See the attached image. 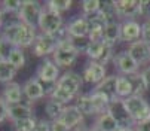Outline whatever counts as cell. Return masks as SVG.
<instances>
[{
  "label": "cell",
  "instance_id": "47",
  "mask_svg": "<svg viewBox=\"0 0 150 131\" xmlns=\"http://www.w3.org/2000/svg\"><path fill=\"white\" fill-rule=\"evenodd\" d=\"M119 131H137L135 127H129V128H120Z\"/></svg>",
  "mask_w": 150,
  "mask_h": 131
},
{
  "label": "cell",
  "instance_id": "26",
  "mask_svg": "<svg viewBox=\"0 0 150 131\" xmlns=\"http://www.w3.org/2000/svg\"><path fill=\"white\" fill-rule=\"evenodd\" d=\"M100 12L103 14L104 19L107 24H112V23H117V12H116V6L115 2H101V9Z\"/></svg>",
  "mask_w": 150,
  "mask_h": 131
},
{
  "label": "cell",
  "instance_id": "13",
  "mask_svg": "<svg viewBox=\"0 0 150 131\" xmlns=\"http://www.w3.org/2000/svg\"><path fill=\"white\" fill-rule=\"evenodd\" d=\"M82 78L85 82L88 83H100L103 82L107 76H105V66L100 64L98 61H89L83 69Z\"/></svg>",
  "mask_w": 150,
  "mask_h": 131
},
{
  "label": "cell",
  "instance_id": "4",
  "mask_svg": "<svg viewBox=\"0 0 150 131\" xmlns=\"http://www.w3.org/2000/svg\"><path fill=\"white\" fill-rule=\"evenodd\" d=\"M37 27H40L42 33L45 34H54L57 33L61 27H64L62 24V16L61 14H57L54 11H51L46 5L42 8V14H40V18H39V24Z\"/></svg>",
  "mask_w": 150,
  "mask_h": 131
},
{
  "label": "cell",
  "instance_id": "24",
  "mask_svg": "<svg viewBox=\"0 0 150 131\" xmlns=\"http://www.w3.org/2000/svg\"><path fill=\"white\" fill-rule=\"evenodd\" d=\"M134 95V85L129 76H117V97L125 100Z\"/></svg>",
  "mask_w": 150,
  "mask_h": 131
},
{
  "label": "cell",
  "instance_id": "20",
  "mask_svg": "<svg viewBox=\"0 0 150 131\" xmlns=\"http://www.w3.org/2000/svg\"><path fill=\"white\" fill-rule=\"evenodd\" d=\"M8 118L12 122H18V121H23V119L34 118V113H33V109L28 104L18 103V104L8 106Z\"/></svg>",
  "mask_w": 150,
  "mask_h": 131
},
{
  "label": "cell",
  "instance_id": "11",
  "mask_svg": "<svg viewBox=\"0 0 150 131\" xmlns=\"http://www.w3.org/2000/svg\"><path fill=\"white\" fill-rule=\"evenodd\" d=\"M55 85L58 86V88L67 91L69 94L76 97V94L79 93V90L82 88V85H83V78L79 73H76V72H67V73H64L58 79V82Z\"/></svg>",
  "mask_w": 150,
  "mask_h": 131
},
{
  "label": "cell",
  "instance_id": "45",
  "mask_svg": "<svg viewBox=\"0 0 150 131\" xmlns=\"http://www.w3.org/2000/svg\"><path fill=\"white\" fill-rule=\"evenodd\" d=\"M76 131H98L95 127L94 128H91V127H80V128H77Z\"/></svg>",
  "mask_w": 150,
  "mask_h": 131
},
{
  "label": "cell",
  "instance_id": "35",
  "mask_svg": "<svg viewBox=\"0 0 150 131\" xmlns=\"http://www.w3.org/2000/svg\"><path fill=\"white\" fill-rule=\"evenodd\" d=\"M2 6H3V12H9V14H13V12H19L21 6H23V2L21 0H5L2 2Z\"/></svg>",
  "mask_w": 150,
  "mask_h": 131
},
{
  "label": "cell",
  "instance_id": "40",
  "mask_svg": "<svg viewBox=\"0 0 150 131\" xmlns=\"http://www.w3.org/2000/svg\"><path fill=\"white\" fill-rule=\"evenodd\" d=\"M51 131H71L64 122H61L59 119L57 121H52V127H51Z\"/></svg>",
  "mask_w": 150,
  "mask_h": 131
},
{
  "label": "cell",
  "instance_id": "14",
  "mask_svg": "<svg viewBox=\"0 0 150 131\" xmlns=\"http://www.w3.org/2000/svg\"><path fill=\"white\" fill-rule=\"evenodd\" d=\"M70 37H88L89 34V23L85 16H74L66 26Z\"/></svg>",
  "mask_w": 150,
  "mask_h": 131
},
{
  "label": "cell",
  "instance_id": "29",
  "mask_svg": "<svg viewBox=\"0 0 150 131\" xmlns=\"http://www.w3.org/2000/svg\"><path fill=\"white\" fill-rule=\"evenodd\" d=\"M8 61L13 66L16 70L21 69V67H24V64H25V55H24L23 49H21V48H13L12 52H11V55H9V58H8Z\"/></svg>",
  "mask_w": 150,
  "mask_h": 131
},
{
  "label": "cell",
  "instance_id": "42",
  "mask_svg": "<svg viewBox=\"0 0 150 131\" xmlns=\"http://www.w3.org/2000/svg\"><path fill=\"white\" fill-rule=\"evenodd\" d=\"M141 15L150 19V2H147V0L141 2Z\"/></svg>",
  "mask_w": 150,
  "mask_h": 131
},
{
  "label": "cell",
  "instance_id": "17",
  "mask_svg": "<svg viewBox=\"0 0 150 131\" xmlns=\"http://www.w3.org/2000/svg\"><path fill=\"white\" fill-rule=\"evenodd\" d=\"M23 93H24V95L27 97L28 101L40 100L42 97L46 94L43 85H42V82H40L37 78H31V79H28V80L23 85Z\"/></svg>",
  "mask_w": 150,
  "mask_h": 131
},
{
  "label": "cell",
  "instance_id": "12",
  "mask_svg": "<svg viewBox=\"0 0 150 131\" xmlns=\"http://www.w3.org/2000/svg\"><path fill=\"white\" fill-rule=\"evenodd\" d=\"M115 6L119 18L132 19L141 15V2L138 0H116Z\"/></svg>",
  "mask_w": 150,
  "mask_h": 131
},
{
  "label": "cell",
  "instance_id": "2",
  "mask_svg": "<svg viewBox=\"0 0 150 131\" xmlns=\"http://www.w3.org/2000/svg\"><path fill=\"white\" fill-rule=\"evenodd\" d=\"M110 100L100 93H91L89 95H80L77 98V109L83 115H103L107 112Z\"/></svg>",
  "mask_w": 150,
  "mask_h": 131
},
{
  "label": "cell",
  "instance_id": "34",
  "mask_svg": "<svg viewBox=\"0 0 150 131\" xmlns=\"http://www.w3.org/2000/svg\"><path fill=\"white\" fill-rule=\"evenodd\" d=\"M36 122H37V121H36L34 118L13 122V131H34Z\"/></svg>",
  "mask_w": 150,
  "mask_h": 131
},
{
  "label": "cell",
  "instance_id": "37",
  "mask_svg": "<svg viewBox=\"0 0 150 131\" xmlns=\"http://www.w3.org/2000/svg\"><path fill=\"white\" fill-rule=\"evenodd\" d=\"M104 43H105V42H104ZM113 58H115L113 46H112V45H107V43H105L104 51H103V55H101V58L98 60V63H100V64H103V66H105L107 63H109L110 60H113Z\"/></svg>",
  "mask_w": 150,
  "mask_h": 131
},
{
  "label": "cell",
  "instance_id": "7",
  "mask_svg": "<svg viewBox=\"0 0 150 131\" xmlns=\"http://www.w3.org/2000/svg\"><path fill=\"white\" fill-rule=\"evenodd\" d=\"M107 112L113 116V119L119 124L120 128L135 127V122H134V119L131 118L129 112H128V109H126V106H125V101H123L122 98H116V100L110 101Z\"/></svg>",
  "mask_w": 150,
  "mask_h": 131
},
{
  "label": "cell",
  "instance_id": "1",
  "mask_svg": "<svg viewBox=\"0 0 150 131\" xmlns=\"http://www.w3.org/2000/svg\"><path fill=\"white\" fill-rule=\"evenodd\" d=\"M2 37L6 39L15 48L23 49V48L33 46L37 34H36V27H31V26L21 23V21H16V23H11L5 26L2 31Z\"/></svg>",
  "mask_w": 150,
  "mask_h": 131
},
{
  "label": "cell",
  "instance_id": "46",
  "mask_svg": "<svg viewBox=\"0 0 150 131\" xmlns=\"http://www.w3.org/2000/svg\"><path fill=\"white\" fill-rule=\"evenodd\" d=\"M3 14H5V12H3V9H0V28H2V27H3V24H5V19H3V16H5V15H3Z\"/></svg>",
  "mask_w": 150,
  "mask_h": 131
},
{
  "label": "cell",
  "instance_id": "6",
  "mask_svg": "<svg viewBox=\"0 0 150 131\" xmlns=\"http://www.w3.org/2000/svg\"><path fill=\"white\" fill-rule=\"evenodd\" d=\"M42 8L43 6L37 0H25V2H23V6H21L18 12V21H21V23H24L27 26L36 27L39 24Z\"/></svg>",
  "mask_w": 150,
  "mask_h": 131
},
{
  "label": "cell",
  "instance_id": "21",
  "mask_svg": "<svg viewBox=\"0 0 150 131\" xmlns=\"http://www.w3.org/2000/svg\"><path fill=\"white\" fill-rule=\"evenodd\" d=\"M122 40L123 42H137L141 40V26L134 19H126L122 23Z\"/></svg>",
  "mask_w": 150,
  "mask_h": 131
},
{
  "label": "cell",
  "instance_id": "43",
  "mask_svg": "<svg viewBox=\"0 0 150 131\" xmlns=\"http://www.w3.org/2000/svg\"><path fill=\"white\" fill-rule=\"evenodd\" d=\"M141 76H143V79H144V82H146L147 90H150V66H147V67L143 70Z\"/></svg>",
  "mask_w": 150,
  "mask_h": 131
},
{
  "label": "cell",
  "instance_id": "36",
  "mask_svg": "<svg viewBox=\"0 0 150 131\" xmlns=\"http://www.w3.org/2000/svg\"><path fill=\"white\" fill-rule=\"evenodd\" d=\"M13 48H15L13 45H11L6 39L0 36V60H8Z\"/></svg>",
  "mask_w": 150,
  "mask_h": 131
},
{
  "label": "cell",
  "instance_id": "32",
  "mask_svg": "<svg viewBox=\"0 0 150 131\" xmlns=\"http://www.w3.org/2000/svg\"><path fill=\"white\" fill-rule=\"evenodd\" d=\"M100 9H101V2H98V0H85V2H82V12L85 14V16L94 15Z\"/></svg>",
  "mask_w": 150,
  "mask_h": 131
},
{
  "label": "cell",
  "instance_id": "31",
  "mask_svg": "<svg viewBox=\"0 0 150 131\" xmlns=\"http://www.w3.org/2000/svg\"><path fill=\"white\" fill-rule=\"evenodd\" d=\"M129 79L134 85V95H141L143 97V94L147 91V86H146V82H144L143 76L135 73V75H131Z\"/></svg>",
  "mask_w": 150,
  "mask_h": 131
},
{
  "label": "cell",
  "instance_id": "39",
  "mask_svg": "<svg viewBox=\"0 0 150 131\" xmlns=\"http://www.w3.org/2000/svg\"><path fill=\"white\" fill-rule=\"evenodd\" d=\"M51 127H52V121H48V119H40L36 122V127H34V131H51Z\"/></svg>",
  "mask_w": 150,
  "mask_h": 131
},
{
  "label": "cell",
  "instance_id": "27",
  "mask_svg": "<svg viewBox=\"0 0 150 131\" xmlns=\"http://www.w3.org/2000/svg\"><path fill=\"white\" fill-rule=\"evenodd\" d=\"M62 110H64V104H61V103H58V101H55L52 98H49L46 101V104H45V112H46V115H48V118L51 121L59 119Z\"/></svg>",
  "mask_w": 150,
  "mask_h": 131
},
{
  "label": "cell",
  "instance_id": "3",
  "mask_svg": "<svg viewBox=\"0 0 150 131\" xmlns=\"http://www.w3.org/2000/svg\"><path fill=\"white\" fill-rule=\"evenodd\" d=\"M125 106L129 112L131 118L134 119L135 125L143 124L150 119V104L141 95H131L123 100Z\"/></svg>",
  "mask_w": 150,
  "mask_h": 131
},
{
  "label": "cell",
  "instance_id": "48",
  "mask_svg": "<svg viewBox=\"0 0 150 131\" xmlns=\"http://www.w3.org/2000/svg\"><path fill=\"white\" fill-rule=\"evenodd\" d=\"M0 36H2V33H0Z\"/></svg>",
  "mask_w": 150,
  "mask_h": 131
},
{
  "label": "cell",
  "instance_id": "22",
  "mask_svg": "<svg viewBox=\"0 0 150 131\" xmlns=\"http://www.w3.org/2000/svg\"><path fill=\"white\" fill-rule=\"evenodd\" d=\"M119 40H122V24L120 23L107 24L104 28V42L107 45L115 46Z\"/></svg>",
  "mask_w": 150,
  "mask_h": 131
},
{
  "label": "cell",
  "instance_id": "30",
  "mask_svg": "<svg viewBox=\"0 0 150 131\" xmlns=\"http://www.w3.org/2000/svg\"><path fill=\"white\" fill-rule=\"evenodd\" d=\"M71 3H73L71 0H49V2H46L45 5L51 11H54L57 14H62V12H66V11H69L71 8Z\"/></svg>",
  "mask_w": 150,
  "mask_h": 131
},
{
  "label": "cell",
  "instance_id": "15",
  "mask_svg": "<svg viewBox=\"0 0 150 131\" xmlns=\"http://www.w3.org/2000/svg\"><path fill=\"white\" fill-rule=\"evenodd\" d=\"M94 93H100V94L105 95L110 101L119 98L117 97V76L116 75L107 76L103 82H100L94 88Z\"/></svg>",
  "mask_w": 150,
  "mask_h": 131
},
{
  "label": "cell",
  "instance_id": "10",
  "mask_svg": "<svg viewBox=\"0 0 150 131\" xmlns=\"http://www.w3.org/2000/svg\"><path fill=\"white\" fill-rule=\"evenodd\" d=\"M113 63H115V67L123 75V76H131V75H135L138 72V67L140 66L135 63V60L129 55L128 51H120L115 55L113 58Z\"/></svg>",
  "mask_w": 150,
  "mask_h": 131
},
{
  "label": "cell",
  "instance_id": "5",
  "mask_svg": "<svg viewBox=\"0 0 150 131\" xmlns=\"http://www.w3.org/2000/svg\"><path fill=\"white\" fill-rule=\"evenodd\" d=\"M77 55L79 52L73 48V45L70 43V39H69V40L58 43L55 52L52 54V61L57 63L58 67H69V66H71L76 61Z\"/></svg>",
  "mask_w": 150,
  "mask_h": 131
},
{
  "label": "cell",
  "instance_id": "18",
  "mask_svg": "<svg viewBox=\"0 0 150 131\" xmlns=\"http://www.w3.org/2000/svg\"><path fill=\"white\" fill-rule=\"evenodd\" d=\"M59 121L64 122L70 130L79 127V124L83 122V113L77 109V106H64V110L59 116Z\"/></svg>",
  "mask_w": 150,
  "mask_h": 131
},
{
  "label": "cell",
  "instance_id": "9",
  "mask_svg": "<svg viewBox=\"0 0 150 131\" xmlns=\"http://www.w3.org/2000/svg\"><path fill=\"white\" fill-rule=\"evenodd\" d=\"M57 46H58V42L52 36L40 33V34H37V37L33 43V54L36 57H46L49 54H54Z\"/></svg>",
  "mask_w": 150,
  "mask_h": 131
},
{
  "label": "cell",
  "instance_id": "33",
  "mask_svg": "<svg viewBox=\"0 0 150 131\" xmlns=\"http://www.w3.org/2000/svg\"><path fill=\"white\" fill-rule=\"evenodd\" d=\"M70 43L77 52H86L91 45V40L89 37H70Z\"/></svg>",
  "mask_w": 150,
  "mask_h": 131
},
{
  "label": "cell",
  "instance_id": "41",
  "mask_svg": "<svg viewBox=\"0 0 150 131\" xmlns=\"http://www.w3.org/2000/svg\"><path fill=\"white\" fill-rule=\"evenodd\" d=\"M6 118H8V104L3 98H0V124L5 122Z\"/></svg>",
  "mask_w": 150,
  "mask_h": 131
},
{
  "label": "cell",
  "instance_id": "16",
  "mask_svg": "<svg viewBox=\"0 0 150 131\" xmlns=\"http://www.w3.org/2000/svg\"><path fill=\"white\" fill-rule=\"evenodd\" d=\"M128 52H129V55L135 60V63L138 66H143L150 61V45H147L143 40H137V42L131 43Z\"/></svg>",
  "mask_w": 150,
  "mask_h": 131
},
{
  "label": "cell",
  "instance_id": "38",
  "mask_svg": "<svg viewBox=\"0 0 150 131\" xmlns=\"http://www.w3.org/2000/svg\"><path fill=\"white\" fill-rule=\"evenodd\" d=\"M141 40L150 45V19H146V23L141 26Z\"/></svg>",
  "mask_w": 150,
  "mask_h": 131
},
{
  "label": "cell",
  "instance_id": "23",
  "mask_svg": "<svg viewBox=\"0 0 150 131\" xmlns=\"http://www.w3.org/2000/svg\"><path fill=\"white\" fill-rule=\"evenodd\" d=\"M95 128L98 131H119L120 130L119 124L113 119V116L109 112H105V113L98 116V119L95 122Z\"/></svg>",
  "mask_w": 150,
  "mask_h": 131
},
{
  "label": "cell",
  "instance_id": "8",
  "mask_svg": "<svg viewBox=\"0 0 150 131\" xmlns=\"http://www.w3.org/2000/svg\"><path fill=\"white\" fill-rule=\"evenodd\" d=\"M36 75H37L36 78L40 82H43V83H54V85L61 78L58 66L52 60H49V58H45V61L40 63V66L37 67V73Z\"/></svg>",
  "mask_w": 150,
  "mask_h": 131
},
{
  "label": "cell",
  "instance_id": "19",
  "mask_svg": "<svg viewBox=\"0 0 150 131\" xmlns=\"http://www.w3.org/2000/svg\"><path fill=\"white\" fill-rule=\"evenodd\" d=\"M23 86L16 82H9L5 85L3 93H2V98L6 101L8 106L12 104H18V103H23Z\"/></svg>",
  "mask_w": 150,
  "mask_h": 131
},
{
  "label": "cell",
  "instance_id": "28",
  "mask_svg": "<svg viewBox=\"0 0 150 131\" xmlns=\"http://www.w3.org/2000/svg\"><path fill=\"white\" fill-rule=\"evenodd\" d=\"M104 46L105 43L104 40H100V42H91V45L86 51V55L91 58V61H98L103 55V51H104Z\"/></svg>",
  "mask_w": 150,
  "mask_h": 131
},
{
  "label": "cell",
  "instance_id": "25",
  "mask_svg": "<svg viewBox=\"0 0 150 131\" xmlns=\"http://www.w3.org/2000/svg\"><path fill=\"white\" fill-rule=\"evenodd\" d=\"M16 69L8 61V60H0V82L9 83L15 78Z\"/></svg>",
  "mask_w": 150,
  "mask_h": 131
},
{
  "label": "cell",
  "instance_id": "44",
  "mask_svg": "<svg viewBox=\"0 0 150 131\" xmlns=\"http://www.w3.org/2000/svg\"><path fill=\"white\" fill-rule=\"evenodd\" d=\"M135 128H137V131H150V119L143 122V124L135 125Z\"/></svg>",
  "mask_w": 150,
  "mask_h": 131
}]
</instances>
